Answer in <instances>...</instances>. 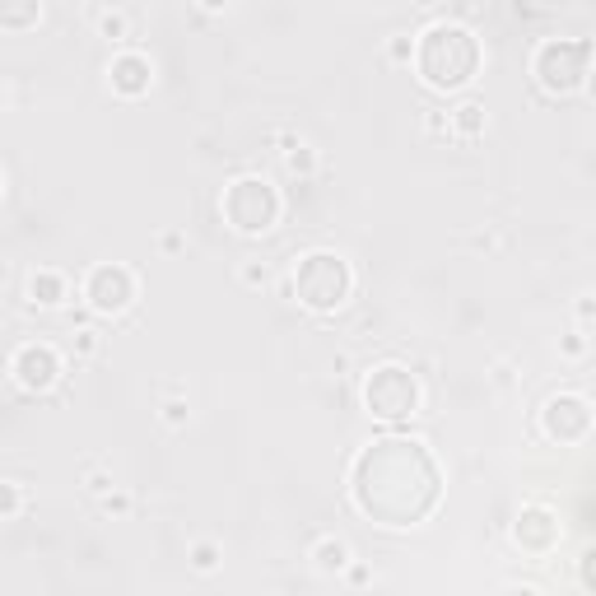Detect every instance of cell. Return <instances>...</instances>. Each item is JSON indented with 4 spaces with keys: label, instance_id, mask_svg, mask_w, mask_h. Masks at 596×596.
<instances>
[{
    "label": "cell",
    "instance_id": "cell-1",
    "mask_svg": "<svg viewBox=\"0 0 596 596\" xmlns=\"http://www.w3.org/2000/svg\"><path fill=\"white\" fill-rule=\"evenodd\" d=\"M415 61H419V75H424L429 89H433V79H439V70L448 66L439 94H452V89H466L475 79V70H480V43H475V33L461 28V24H433L415 43Z\"/></svg>",
    "mask_w": 596,
    "mask_h": 596
},
{
    "label": "cell",
    "instance_id": "cell-2",
    "mask_svg": "<svg viewBox=\"0 0 596 596\" xmlns=\"http://www.w3.org/2000/svg\"><path fill=\"white\" fill-rule=\"evenodd\" d=\"M349 289H354V270L345 266V257H336V252L298 257V266H294V298L303 308L336 312V308H345Z\"/></svg>",
    "mask_w": 596,
    "mask_h": 596
},
{
    "label": "cell",
    "instance_id": "cell-3",
    "mask_svg": "<svg viewBox=\"0 0 596 596\" xmlns=\"http://www.w3.org/2000/svg\"><path fill=\"white\" fill-rule=\"evenodd\" d=\"M587 66H591V47L582 37H550L531 56V75L545 94H578L587 85Z\"/></svg>",
    "mask_w": 596,
    "mask_h": 596
},
{
    "label": "cell",
    "instance_id": "cell-4",
    "mask_svg": "<svg viewBox=\"0 0 596 596\" xmlns=\"http://www.w3.org/2000/svg\"><path fill=\"white\" fill-rule=\"evenodd\" d=\"M219 210L237 233H270L275 219H280V191L266 177H237V182H228Z\"/></svg>",
    "mask_w": 596,
    "mask_h": 596
},
{
    "label": "cell",
    "instance_id": "cell-5",
    "mask_svg": "<svg viewBox=\"0 0 596 596\" xmlns=\"http://www.w3.org/2000/svg\"><path fill=\"white\" fill-rule=\"evenodd\" d=\"M364 406L378 419H410L415 406H419V382L401 364H382L364 382Z\"/></svg>",
    "mask_w": 596,
    "mask_h": 596
},
{
    "label": "cell",
    "instance_id": "cell-6",
    "mask_svg": "<svg viewBox=\"0 0 596 596\" xmlns=\"http://www.w3.org/2000/svg\"><path fill=\"white\" fill-rule=\"evenodd\" d=\"M79 294H85V303L98 312V317H116V312H126L140 294V275L122 261H98L89 275H85V285H79Z\"/></svg>",
    "mask_w": 596,
    "mask_h": 596
},
{
    "label": "cell",
    "instance_id": "cell-7",
    "mask_svg": "<svg viewBox=\"0 0 596 596\" xmlns=\"http://www.w3.org/2000/svg\"><path fill=\"white\" fill-rule=\"evenodd\" d=\"M61 373H66V364H61V354H56V345H47V340H28V345H19V354L10 359V378L24 387V391H52L56 382H61Z\"/></svg>",
    "mask_w": 596,
    "mask_h": 596
},
{
    "label": "cell",
    "instance_id": "cell-8",
    "mask_svg": "<svg viewBox=\"0 0 596 596\" xmlns=\"http://www.w3.org/2000/svg\"><path fill=\"white\" fill-rule=\"evenodd\" d=\"M540 424H545V433L554 443H582L587 429H591V401L578 396V391H560V396L545 401Z\"/></svg>",
    "mask_w": 596,
    "mask_h": 596
},
{
    "label": "cell",
    "instance_id": "cell-9",
    "mask_svg": "<svg viewBox=\"0 0 596 596\" xmlns=\"http://www.w3.org/2000/svg\"><path fill=\"white\" fill-rule=\"evenodd\" d=\"M154 85V61L136 47H122L112 61H107V89L116 98H145Z\"/></svg>",
    "mask_w": 596,
    "mask_h": 596
},
{
    "label": "cell",
    "instance_id": "cell-10",
    "mask_svg": "<svg viewBox=\"0 0 596 596\" xmlns=\"http://www.w3.org/2000/svg\"><path fill=\"white\" fill-rule=\"evenodd\" d=\"M70 298V280L66 270H52V266H37L28 275V303L33 308H61Z\"/></svg>",
    "mask_w": 596,
    "mask_h": 596
},
{
    "label": "cell",
    "instance_id": "cell-11",
    "mask_svg": "<svg viewBox=\"0 0 596 596\" xmlns=\"http://www.w3.org/2000/svg\"><path fill=\"white\" fill-rule=\"evenodd\" d=\"M308 560H312V569H317V573H345V569L354 564V554H349V545H345V540H336V536H322V540L312 545V554H308Z\"/></svg>",
    "mask_w": 596,
    "mask_h": 596
},
{
    "label": "cell",
    "instance_id": "cell-12",
    "mask_svg": "<svg viewBox=\"0 0 596 596\" xmlns=\"http://www.w3.org/2000/svg\"><path fill=\"white\" fill-rule=\"evenodd\" d=\"M43 19V0H0V28L5 33H28Z\"/></svg>",
    "mask_w": 596,
    "mask_h": 596
},
{
    "label": "cell",
    "instance_id": "cell-13",
    "mask_svg": "<svg viewBox=\"0 0 596 596\" xmlns=\"http://www.w3.org/2000/svg\"><path fill=\"white\" fill-rule=\"evenodd\" d=\"M485 126H490V116H485L480 103H461V107L448 112V131H452V140H475V136H485Z\"/></svg>",
    "mask_w": 596,
    "mask_h": 596
},
{
    "label": "cell",
    "instance_id": "cell-14",
    "mask_svg": "<svg viewBox=\"0 0 596 596\" xmlns=\"http://www.w3.org/2000/svg\"><path fill=\"white\" fill-rule=\"evenodd\" d=\"M280 145H285V168H289V173H298V177H312V173H317V149H312L308 140L280 136Z\"/></svg>",
    "mask_w": 596,
    "mask_h": 596
},
{
    "label": "cell",
    "instance_id": "cell-15",
    "mask_svg": "<svg viewBox=\"0 0 596 596\" xmlns=\"http://www.w3.org/2000/svg\"><path fill=\"white\" fill-rule=\"evenodd\" d=\"M98 37H107L112 47H126L131 43V19H126V10H98Z\"/></svg>",
    "mask_w": 596,
    "mask_h": 596
},
{
    "label": "cell",
    "instance_id": "cell-16",
    "mask_svg": "<svg viewBox=\"0 0 596 596\" xmlns=\"http://www.w3.org/2000/svg\"><path fill=\"white\" fill-rule=\"evenodd\" d=\"M219 560H224L219 540H196V545H191V569H196V573H215Z\"/></svg>",
    "mask_w": 596,
    "mask_h": 596
},
{
    "label": "cell",
    "instance_id": "cell-17",
    "mask_svg": "<svg viewBox=\"0 0 596 596\" xmlns=\"http://www.w3.org/2000/svg\"><path fill=\"white\" fill-rule=\"evenodd\" d=\"M237 280H243L247 289H270V285H275V270H270L266 261H257V257H252V261L237 266Z\"/></svg>",
    "mask_w": 596,
    "mask_h": 596
},
{
    "label": "cell",
    "instance_id": "cell-18",
    "mask_svg": "<svg viewBox=\"0 0 596 596\" xmlns=\"http://www.w3.org/2000/svg\"><path fill=\"white\" fill-rule=\"evenodd\" d=\"M24 512V485L19 480H0V522H10Z\"/></svg>",
    "mask_w": 596,
    "mask_h": 596
},
{
    "label": "cell",
    "instance_id": "cell-19",
    "mask_svg": "<svg viewBox=\"0 0 596 596\" xmlns=\"http://www.w3.org/2000/svg\"><path fill=\"white\" fill-rule=\"evenodd\" d=\"M98 349H103V336H98L94 327H79V331H75V340H70V354H75V359H94Z\"/></svg>",
    "mask_w": 596,
    "mask_h": 596
},
{
    "label": "cell",
    "instance_id": "cell-20",
    "mask_svg": "<svg viewBox=\"0 0 596 596\" xmlns=\"http://www.w3.org/2000/svg\"><path fill=\"white\" fill-rule=\"evenodd\" d=\"M387 61H391V66H410V61H415V37H410V33L387 37Z\"/></svg>",
    "mask_w": 596,
    "mask_h": 596
},
{
    "label": "cell",
    "instance_id": "cell-21",
    "mask_svg": "<svg viewBox=\"0 0 596 596\" xmlns=\"http://www.w3.org/2000/svg\"><path fill=\"white\" fill-rule=\"evenodd\" d=\"M158 419H164L168 429H187V419H191V410H187V401L182 396H168L164 406H158Z\"/></svg>",
    "mask_w": 596,
    "mask_h": 596
},
{
    "label": "cell",
    "instance_id": "cell-22",
    "mask_svg": "<svg viewBox=\"0 0 596 596\" xmlns=\"http://www.w3.org/2000/svg\"><path fill=\"white\" fill-rule=\"evenodd\" d=\"M103 512H107V518H126V512H131V494L112 485V490L103 494Z\"/></svg>",
    "mask_w": 596,
    "mask_h": 596
},
{
    "label": "cell",
    "instance_id": "cell-23",
    "mask_svg": "<svg viewBox=\"0 0 596 596\" xmlns=\"http://www.w3.org/2000/svg\"><path fill=\"white\" fill-rule=\"evenodd\" d=\"M560 354H564V359H582V354H587V336H582V331L564 336V340H560Z\"/></svg>",
    "mask_w": 596,
    "mask_h": 596
},
{
    "label": "cell",
    "instance_id": "cell-24",
    "mask_svg": "<svg viewBox=\"0 0 596 596\" xmlns=\"http://www.w3.org/2000/svg\"><path fill=\"white\" fill-rule=\"evenodd\" d=\"M424 131H429V136H452V131H448V112H429V116H424Z\"/></svg>",
    "mask_w": 596,
    "mask_h": 596
},
{
    "label": "cell",
    "instance_id": "cell-25",
    "mask_svg": "<svg viewBox=\"0 0 596 596\" xmlns=\"http://www.w3.org/2000/svg\"><path fill=\"white\" fill-rule=\"evenodd\" d=\"M107 490H112V475H107V470H94V475H89V494H107Z\"/></svg>",
    "mask_w": 596,
    "mask_h": 596
},
{
    "label": "cell",
    "instance_id": "cell-26",
    "mask_svg": "<svg viewBox=\"0 0 596 596\" xmlns=\"http://www.w3.org/2000/svg\"><path fill=\"white\" fill-rule=\"evenodd\" d=\"M196 5H201L206 15H228V10H233V0H196Z\"/></svg>",
    "mask_w": 596,
    "mask_h": 596
},
{
    "label": "cell",
    "instance_id": "cell-27",
    "mask_svg": "<svg viewBox=\"0 0 596 596\" xmlns=\"http://www.w3.org/2000/svg\"><path fill=\"white\" fill-rule=\"evenodd\" d=\"M182 243H187V237H182V233H164V237H158V247H164V252H177Z\"/></svg>",
    "mask_w": 596,
    "mask_h": 596
},
{
    "label": "cell",
    "instance_id": "cell-28",
    "mask_svg": "<svg viewBox=\"0 0 596 596\" xmlns=\"http://www.w3.org/2000/svg\"><path fill=\"white\" fill-rule=\"evenodd\" d=\"M578 322H582V327L591 322V298H578Z\"/></svg>",
    "mask_w": 596,
    "mask_h": 596
},
{
    "label": "cell",
    "instance_id": "cell-29",
    "mask_svg": "<svg viewBox=\"0 0 596 596\" xmlns=\"http://www.w3.org/2000/svg\"><path fill=\"white\" fill-rule=\"evenodd\" d=\"M10 103V94H5V85H0V107H5Z\"/></svg>",
    "mask_w": 596,
    "mask_h": 596
},
{
    "label": "cell",
    "instance_id": "cell-30",
    "mask_svg": "<svg viewBox=\"0 0 596 596\" xmlns=\"http://www.w3.org/2000/svg\"><path fill=\"white\" fill-rule=\"evenodd\" d=\"M0 196H5V173H0Z\"/></svg>",
    "mask_w": 596,
    "mask_h": 596
}]
</instances>
